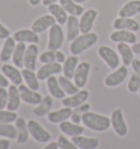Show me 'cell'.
Instances as JSON below:
<instances>
[{
    "label": "cell",
    "instance_id": "3",
    "mask_svg": "<svg viewBox=\"0 0 140 149\" xmlns=\"http://www.w3.org/2000/svg\"><path fill=\"white\" fill-rule=\"evenodd\" d=\"M65 40V34L60 24H54L48 32V42L47 48L48 50H59Z\"/></svg>",
    "mask_w": 140,
    "mask_h": 149
},
{
    "label": "cell",
    "instance_id": "16",
    "mask_svg": "<svg viewBox=\"0 0 140 149\" xmlns=\"http://www.w3.org/2000/svg\"><path fill=\"white\" fill-rule=\"evenodd\" d=\"M72 109L68 107H62V109L59 110H56V111H50L48 114H47V120L49 121L50 123H54V124H60L65 121H68L71 118V114H72Z\"/></svg>",
    "mask_w": 140,
    "mask_h": 149
},
{
    "label": "cell",
    "instance_id": "35",
    "mask_svg": "<svg viewBox=\"0 0 140 149\" xmlns=\"http://www.w3.org/2000/svg\"><path fill=\"white\" fill-rule=\"evenodd\" d=\"M58 82L60 84L62 91L66 93V95H69V96L74 95V94H77V93L80 91V88H79L71 79H67L66 76H64V75L58 77Z\"/></svg>",
    "mask_w": 140,
    "mask_h": 149
},
{
    "label": "cell",
    "instance_id": "28",
    "mask_svg": "<svg viewBox=\"0 0 140 149\" xmlns=\"http://www.w3.org/2000/svg\"><path fill=\"white\" fill-rule=\"evenodd\" d=\"M54 104V99L52 96H45L43 97L41 104H38L33 109V114L36 116H47L50 112Z\"/></svg>",
    "mask_w": 140,
    "mask_h": 149
},
{
    "label": "cell",
    "instance_id": "2",
    "mask_svg": "<svg viewBox=\"0 0 140 149\" xmlns=\"http://www.w3.org/2000/svg\"><path fill=\"white\" fill-rule=\"evenodd\" d=\"M98 39H99V36L96 33L90 32L87 34H82L71 42L69 47L70 52L74 56H79L84 51H87L88 49H90L91 47H93L98 42Z\"/></svg>",
    "mask_w": 140,
    "mask_h": 149
},
{
    "label": "cell",
    "instance_id": "30",
    "mask_svg": "<svg viewBox=\"0 0 140 149\" xmlns=\"http://www.w3.org/2000/svg\"><path fill=\"white\" fill-rule=\"evenodd\" d=\"M117 50H118V54L120 56V59L123 61L124 65H132V62L134 61V51H132V47H129L128 44L125 42H119L117 44Z\"/></svg>",
    "mask_w": 140,
    "mask_h": 149
},
{
    "label": "cell",
    "instance_id": "54",
    "mask_svg": "<svg viewBox=\"0 0 140 149\" xmlns=\"http://www.w3.org/2000/svg\"><path fill=\"white\" fill-rule=\"evenodd\" d=\"M138 93H139V95H140V89H139V91H138Z\"/></svg>",
    "mask_w": 140,
    "mask_h": 149
},
{
    "label": "cell",
    "instance_id": "52",
    "mask_svg": "<svg viewBox=\"0 0 140 149\" xmlns=\"http://www.w3.org/2000/svg\"><path fill=\"white\" fill-rule=\"evenodd\" d=\"M42 1H43V0H29L30 4H31L32 7H36V6H38Z\"/></svg>",
    "mask_w": 140,
    "mask_h": 149
},
{
    "label": "cell",
    "instance_id": "7",
    "mask_svg": "<svg viewBox=\"0 0 140 149\" xmlns=\"http://www.w3.org/2000/svg\"><path fill=\"white\" fill-rule=\"evenodd\" d=\"M128 75V69L126 65L118 66L115 69L114 72H112L111 74H108L104 79V84L107 87H116L125 82V79H127Z\"/></svg>",
    "mask_w": 140,
    "mask_h": 149
},
{
    "label": "cell",
    "instance_id": "5",
    "mask_svg": "<svg viewBox=\"0 0 140 149\" xmlns=\"http://www.w3.org/2000/svg\"><path fill=\"white\" fill-rule=\"evenodd\" d=\"M111 126L116 133V135L120 137H124L127 135L128 126L125 121L123 111L120 109H115L113 110L111 114Z\"/></svg>",
    "mask_w": 140,
    "mask_h": 149
},
{
    "label": "cell",
    "instance_id": "36",
    "mask_svg": "<svg viewBox=\"0 0 140 149\" xmlns=\"http://www.w3.org/2000/svg\"><path fill=\"white\" fill-rule=\"evenodd\" d=\"M17 128L12 123H0V137L7 139H17Z\"/></svg>",
    "mask_w": 140,
    "mask_h": 149
},
{
    "label": "cell",
    "instance_id": "26",
    "mask_svg": "<svg viewBox=\"0 0 140 149\" xmlns=\"http://www.w3.org/2000/svg\"><path fill=\"white\" fill-rule=\"evenodd\" d=\"M47 81V89L49 91L50 96L56 99H64L66 97V93L62 91L60 84L58 82L56 76H50L46 79Z\"/></svg>",
    "mask_w": 140,
    "mask_h": 149
},
{
    "label": "cell",
    "instance_id": "53",
    "mask_svg": "<svg viewBox=\"0 0 140 149\" xmlns=\"http://www.w3.org/2000/svg\"><path fill=\"white\" fill-rule=\"evenodd\" d=\"M74 2H77V3H79V4H81V3H83V2H86V1H88V0H74Z\"/></svg>",
    "mask_w": 140,
    "mask_h": 149
},
{
    "label": "cell",
    "instance_id": "43",
    "mask_svg": "<svg viewBox=\"0 0 140 149\" xmlns=\"http://www.w3.org/2000/svg\"><path fill=\"white\" fill-rule=\"evenodd\" d=\"M10 34H11L10 31L0 23V39H7L8 37H10Z\"/></svg>",
    "mask_w": 140,
    "mask_h": 149
},
{
    "label": "cell",
    "instance_id": "49",
    "mask_svg": "<svg viewBox=\"0 0 140 149\" xmlns=\"http://www.w3.org/2000/svg\"><path fill=\"white\" fill-rule=\"evenodd\" d=\"M43 149H59L57 141H49Z\"/></svg>",
    "mask_w": 140,
    "mask_h": 149
},
{
    "label": "cell",
    "instance_id": "32",
    "mask_svg": "<svg viewBox=\"0 0 140 149\" xmlns=\"http://www.w3.org/2000/svg\"><path fill=\"white\" fill-rule=\"evenodd\" d=\"M21 73H22V77H23V81L25 82L26 86L35 91L40 89V79L37 77L36 73H34V71L24 68Z\"/></svg>",
    "mask_w": 140,
    "mask_h": 149
},
{
    "label": "cell",
    "instance_id": "6",
    "mask_svg": "<svg viewBox=\"0 0 140 149\" xmlns=\"http://www.w3.org/2000/svg\"><path fill=\"white\" fill-rule=\"evenodd\" d=\"M98 54L102 60H103L105 64H106L110 69L115 70L119 66V57L114 49H112L108 46H101L98 49Z\"/></svg>",
    "mask_w": 140,
    "mask_h": 149
},
{
    "label": "cell",
    "instance_id": "42",
    "mask_svg": "<svg viewBox=\"0 0 140 149\" xmlns=\"http://www.w3.org/2000/svg\"><path fill=\"white\" fill-rule=\"evenodd\" d=\"M80 113H81V112L77 109V110L72 112V114H71V118H70V119H71L72 122L76 123V124H79L80 122H82V114H80Z\"/></svg>",
    "mask_w": 140,
    "mask_h": 149
},
{
    "label": "cell",
    "instance_id": "25",
    "mask_svg": "<svg viewBox=\"0 0 140 149\" xmlns=\"http://www.w3.org/2000/svg\"><path fill=\"white\" fill-rule=\"evenodd\" d=\"M59 130L62 131V134H65L66 136L74 137L82 135L84 132V127L80 126L79 124H76L74 122H69V121H65L59 124Z\"/></svg>",
    "mask_w": 140,
    "mask_h": 149
},
{
    "label": "cell",
    "instance_id": "12",
    "mask_svg": "<svg viewBox=\"0 0 140 149\" xmlns=\"http://www.w3.org/2000/svg\"><path fill=\"white\" fill-rule=\"evenodd\" d=\"M110 39L116 44L125 42L128 45H134L137 42V35L134 32L126 29H115V32L110 35Z\"/></svg>",
    "mask_w": 140,
    "mask_h": 149
},
{
    "label": "cell",
    "instance_id": "13",
    "mask_svg": "<svg viewBox=\"0 0 140 149\" xmlns=\"http://www.w3.org/2000/svg\"><path fill=\"white\" fill-rule=\"evenodd\" d=\"M60 72H62V65L60 63H46V64H44L37 70L36 75L40 81H46L48 77L54 76L56 74H59Z\"/></svg>",
    "mask_w": 140,
    "mask_h": 149
},
{
    "label": "cell",
    "instance_id": "20",
    "mask_svg": "<svg viewBox=\"0 0 140 149\" xmlns=\"http://www.w3.org/2000/svg\"><path fill=\"white\" fill-rule=\"evenodd\" d=\"M21 96L20 91L17 85H10L8 87V104H7V110L10 111H17L20 108L21 104Z\"/></svg>",
    "mask_w": 140,
    "mask_h": 149
},
{
    "label": "cell",
    "instance_id": "45",
    "mask_svg": "<svg viewBox=\"0 0 140 149\" xmlns=\"http://www.w3.org/2000/svg\"><path fill=\"white\" fill-rule=\"evenodd\" d=\"M66 56L62 54V51H59V50H56V62L58 63H64L66 61Z\"/></svg>",
    "mask_w": 140,
    "mask_h": 149
},
{
    "label": "cell",
    "instance_id": "24",
    "mask_svg": "<svg viewBox=\"0 0 140 149\" xmlns=\"http://www.w3.org/2000/svg\"><path fill=\"white\" fill-rule=\"evenodd\" d=\"M67 33L66 37L68 42H72L74 39L79 36L80 32V24H79V20L77 19V17L74 15H69L68 20H67Z\"/></svg>",
    "mask_w": 140,
    "mask_h": 149
},
{
    "label": "cell",
    "instance_id": "27",
    "mask_svg": "<svg viewBox=\"0 0 140 149\" xmlns=\"http://www.w3.org/2000/svg\"><path fill=\"white\" fill-rule=\"evenodd\" d=\"M140 13V0H132L128 1L120 8L118 15L120 17H132Z\"/></svg>",
    "mask_w": 140,
    "mask_h": 149
},
{
    "label": "cell",
    "instance_id": "23",
    "mask_svg": "<svg viewBox=\"0 0 140 149\" xmlns=\"http://www.w3.org/2000/svg\"><path fill=\"white\" fill-rule=\"evenodd\" d=\"M16 128H17V143L18 144H25L29 141L30 132L28 127V122L23 118H18L14 122Z\"/></svg>",
    "mask_w": 140,
    "mask_h": 149
},
{
    "label": "cell",
    "instance_id": "17",
    "mask_svg": "<svg viewBox=\"0 0 140 149\" xmlns=\"http://www.w3.org/2000/svg\"><path fill=\"white\" fill-rule=\"evenodd\" d=\"M54 24H56V19L50 14V15H43V17L36 19L32 24L31 29L35 33L41 34L45 32L46 29H50Z\"/></svg>",
    "mask_w": 140,
    "mask_h": 149
},
{
    "label": "cell",
    "instance_id": "15",
    "mask_svg": "<svg viewBox=\"0 0 140 149\" xmlns=\"http://www.w3.org/2000/svg\"><path fill=\"white\" fill-rule=\"evenodd\" d=\"M13 38L18 42H24V44H38L40 36L32 29H19L13 34Z\"/></svg>",
    "mask_w": 140,
    "mask_h": 149
},
{
    "label": "cell",
    "instance_id": "33",
    "mask_svg": "<svg viewBox=\"0 0 140 149\" xmlns=\"http://www.w3.org/2000/svg\"><path fill=\"white\" fill-rule=\"evenodd\" d=\"M59 4L66 10V12L69 15L78 17V15H82V13L84 12L83 7H81L77 2H74V0H59Z\"/></svg>",
    "mask_w": 140,
    "mask_h": 149
},
{
    "label": "cell",
    "instance_id": "41",
    "mask_svg": "<svg viewBox=\"0 0 140 149\" xmlns=\"http://www.w3.org/2000/svg\"><path fill=\"white\" fill-rule=\"evenodd\" d=\"M8 104V89L0 87V109H7Z\"/></svg>",
    "mask_w": 140,
    "mask_h": 149
},
{
    "label": "cell",
    "instance_id": "48",
    "mask_svg": "<svg viewBox=\"0 0 140 149\" xmlns=\"http://www.w3.org/2000/svg\"><path fill=\"white\" fill-rule=\"evenodd\" d=\"M76 109H78V110L81 112V113H84V112H88L89 110H90V104H87V102H84L83 104H81L80 107L76 108Z\"/></svg>",
    "mask_w": 140,
    "mask_h": 149
},
{
    "label": "cell",
    "instance_id": "40",
    "mask_svg": "<svg viewBox=\"0 0 140 149\" xmlns=\"http://www.w3.org/2000/svg\"><path fill=\"white\" fill-rule=\"evenodd\" d=\"M40 61L42 63H53L56 62V51L55 50H47L40 56Z\"/></svg>",
    "mask_w": 140,
    "mask_h": 149
},
{
    "label": "cell",
    "instance_id": "39",
    "mask_svg": "<svg viewBox=\"0 0 140 149\" xmlns=\"http://www.w3.org/2000/svg\"><path fill=\"white\" fill-rule=\"evenodd\" d=\"M57 144L59 149H78L72 141H69L65 135H60L57 139Z\"/></svg>",
    "mask_w": 140,
    "mask_h": 149
},
{
    "label": "cell",
    "instance_id": "14",
    "mask_svg": "<svg viewBox=\"0 0 140 149\" xmlns=\"http://www.w3.org/2000/svg\"><path fill=\"white\" fill-rule=\"evenodd\" d=\"M1 73L7 77V79L13 84V85H21L22 84V73L20 72L19 70V68L14 65H11V64H4V65L1 66Z\"/></svg>",
    "mask_w": 140,
    "mask_h": 149
},
{
    "label": "cell",
    "instance_id": "34",
    "mask_svg": "<svg viewBox=\"0 0 140 149\" xmlns=\"http://www.w3.org/2000/svg\"><path fill=\"white\" fill-rule=\"evenodd\" d=\"M25 50H26V45L24 42H18L11 59L13 61V65H16L17 68H24Z\"/></svg>",
    "mask_w": 140,
    "mask_h": 149
},
{
    "label": "cell",
    "instance_id": "31",
    "mask_svg": "<svg viewBox=\"0 0 140 149\" xmlns=\"http://www.w3.org/2000/svg\"><path fill=\"white\" fill-rule=\"evenodd\" d=\"M47 8H48V11H49L50 14L56 19V22H57L58 24H60V25L66 24L69 15H68V13L66 12V10L62 8L60 4L54 3V4L48 6Z\"/></svg>",
    "mask_w": 140,
    "mask_h": 149
},
{
    "label": "cell",
    "instance_id": "9",
    "mask_svg": "<svg viewBox=\"0 0 140 149\" xmlns=\"http://www.w3.org/2000/svg\"><path fill=\"white\" fill-rule=\"evenodd\" d=\"M91 70V64L89 62H83L79 63L76 72H74V83L79 87V88H83L86 86L88 82V77H89V73Z\"/></svg>",
    "mask_w": 140,
    "mask_h": 149
},
{
    "label": "cell",
    "instance_id": "21",
    "mask_svg": "<svg viewBox=\"0 0 140 149\" xmlns=\"http://www.w3.org/2000/svg\"><path fill=\"white\" fill-rule=\"evenodd\" d=\"M71 141L78 149H96L100 145V141L95 137H86L82 135L71 137Z\"/></svg>",
    "mask_w": 140,
    "mask_h": 149
},
{
    "label": "cell",
    "instance_id": "46",
    "mask_svg": "<svg viewBox=\"0 0 140 149\" xmlns=\"http://www.w3.org/2000/svg\"><path fill=\"white\" fill-rule=\"evenodd\" d=\"M9 82H10V81H9L2 73H0V87H6V88L9 87L10 86Z\"/></svg>",
    "mask_w": 140,
    "mask_h": 149
},
{
    "label": "cell",
    "instance_id": "37",
    "mask_svg": "<svg viewBox=\"0 0 140 149\" xmlns=\"http://www.w3.org/2000/svg\"><path fill=\"white\" fill-rule=\"evenodd\" d=\"M18 118L19 116L16 111L0 109V123H13Z\"/></svg>",
    "mask_w": 140,
    "mask_h": 149
},
{
    "label": "cell",
    "instance_id": "10",
    "mask_svg": "<svg viewBox=\"0 0 140 149\" xmlns=\"http://www.w3.org/2000/svg\"><path fill=\"white\" fill-rule=\"evenodd\" d=\"M89 98V91L87 89H80V91L74 94V95H71L69 97H65L62 99V106L64 107H68L71 108V109H76V108L80 107L81 104H83Z\"/></svg>",
    "mask_w": 140,
    "mask_h": 149
},
{
    "label": "cell",
    "instance_id": "4",
    "mask_svg": "<svg viewBox=\"0 0 140 149\" xmlns=\"http://www.w3.org/2000/svg\"><path fill=\"white\" fill-rule=\"evenodd\" d=\"M28 127H29L30 135L33 137L34 141H36L37 143H41V144L49 143L52 135L38 122L34 120L28 121Z\"/></svg>",
    "mask_w": 140,
    "mask_h": 149
},
{
    "label": "cell",
    "instance_id": "29",
    "mask_svg": "<svg viewBox=\"0 0 140 149\" xmlns=\"http://www.w3.org/2000/svg\"><path fill=\"white\" fill-rule=\"evenodd\" d=\"M79 64V58L78 56H74L71 54L70 57L66 59V61L62 64V73H64V76H66L67 79H74V72H76V69Z\"/></svg>",
    "mask_w": 140,
    "mask_h": 149
},
{
    "label": "cell",
    "instance_id": "19",
    "mask_svg": "<svg viewBox=\"0 0 140 149\" xmlns=\"http://www.w3.org/2000/svg\"><path fill=\"white\" fill-rule=\"evenodd\" d=\"M38 56V47L37 44H30L26 47L24 56V68L34 71L36 66V60Z\"/></svg>",
    "mask_w": 140,
    "mask_h": 149
},
{
    "label": "cell",
    "instance_id": "38",
    "mask_svg": "<svg viewBox=\"0 0 140 149\" xmlns=\"http://www.w3.org/2000/svg\"><path fill=\"white\" fill-rule=\"evenodd\" d=\"M127 88L128 91L132 93V94H135V93H138L140 89V76L139 75H137L136 73H134L132 74L130 76V79L128 81V84H127Z\"/></svg>",
    "mask_w": 140,
    "mask_h": 149
},
{
    "label": "cell",
    "instance_id": "11",
    "mask_svg": "<svg viewBox=\"0 0 140 149\" xmlns=\"http://www.w3.org/2000/svg\"><path fill=\"white\" fill-rule=\"evenodd\" d=\"M96 17H98V11L94 9H89L87 11H84L81 17H80V20H79L80 32L82 34L90 33L92 31V27H93Z\"/></svg>",
    "mask_w": 140,
    "mask_h": 149
},
{
    "label": "cell",
    "instance_id": "50",
    "mask_svg": "<svg viewBox=\"0 0 140 149\" xmlns=\"http://www.w3.org/2000/svg\"><path fill=\"white\" fill-rule=\"evenodd\" d=\"M132 51H134V54H139L140 56V42L134 44V45L132 46Z\"/></svg>",
    "mask_w": 140,
    "mask_h": 149
},
{
    "label": "cell",
    "instance_id": "51",
    "mask_svg": "<svg viewBox=\"0 0 140 149\" xmlns=\"http://www.w3.org/2000/svg\"><path fill=\"white\" fill-rule=\"evenodd\" d=\"M57 1L58 0H43L42 3H43V6H45V7H48L50 4L57 3Z\"/></svg>",
    "mask_w": 140,
    "mask_h": 149
},
{
    "label": "cell",
    "instance_id": "22",
    "mask_svg": "<svg viewBox=\"0 0 140 149\" xmlns=\"http://www.w3.org/2000/svg\"><path fill=\"white\" fill-rule=\"evenodd\" d=\"M17 46V42L13 37H8L7 39H4V44L2 46V49L0 50V61L1 62H8L9 60L12 59L13 52Z\"/></svg>",
    "mask_w": 140,
    "mask_h": 149
},
{
    "label": "cell",
    "instance_id": "8",
    "mask_svg": "<svg viewBox=\"0 0 140 149\" xmlns=\"http://www.w3.org/2000/svg\"><path fill=\"white\" fill-rule=\"evenodd\" d=\"M19 91H20L21 99L23 102L28 104H32V106H37L38 104H41L43 97L38 91H35L33 89H31L29 87L24 85V84H21L18 86Z\"/></svg>",
    "mask_w": 140,
    "mask_h": 149
},
{
    "label": "cell",
    "instance_id": "55",
    "mask_svg": "<svg viewBox=\"0 0 140 149\" xmlns=\"http://www.w3.org/2000/svg\"><path fill=\"white\" fill-rule=\"evenodd\" d=\"M0 50H1V49H0Z\"/></svg>",
    "mask_w": 140,
    "mask_h": 149
},
{
    "label": "cell",
    "instance_id": "18",
    "mask_svg": "<svg viewBox=\"0 0 140 149\" xmlns=\"http://www.w3.org/2000/svg\"><path fill=\"white\" fill-rule=\"evenodd\" d=\"M113 27L115 29H126L136 33L140 29V24L136 20H134L132 17H117L114 23Z\"/></svg>",
    "mask_w": 140,
    "mask_h": 149
},
{
    "label": "cell",
    "instance_id": "44",
    "mask_svg": "<svg viewBox=\"0 0 140 149\" xmlns=\"http://www.w3.org/2000/svg\"><path fill=\"white\" fill-rule=\"evenodd\" d=\"M132 68L134 73H136L137 75L140 76V60L138 59H134V61L132 62Z\"/></svg>",
    "mask_w": 140,
    "mask_h": 149
},
{
    "label": "cell",
    "instance_id": "1",
    "mask_svg": "<svg viewBox=\"0 0 140 149\" xmlns=\"http://www.w3.org/2000/svg\"><path fill=\"white\" fill-rule=\"evenodd\" d=\"M82 123L94 132H105L111 126V118L88 111L82 113Z\"/></svg>",
    "mask_w": 140,
    "mask_h": 149
},
{
    "label": "cell",
    "instance_id": "47",
    "mask_svg": "<svg viewBox=\"0 0 140 149\" xmlns=\"http://www.w3.org/2000/svg\"><path fill=\"white\" fill-rule=\"evenodd\" d=\"M10 141L7 138H0V149H10Z\"/></svg>",
    "mask_w": 140,
    "mask_h": 149
}]
</instances>
